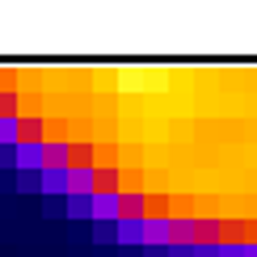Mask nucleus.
I'll return each mask as SVG.
<instances>
[{"label":"nucleus","instance_id":"nucleus-1","mask_svg":"<svg viewBox=\"0 0 257 257\" xmlns=\"http://www.w3.org/2000/svg\"><path fill=\"white\" fill-rule=\"evenodd\" d=\"M122 169L118 165H93L89 169V194H118Z\"/></svg>","mask_w":257,"mask_h":257},{"label":"nucleus","instance_id":"nucleus-2","mask_svg":"<svg viewBox=\"0 0 257 257\" xmlns=\"http://www.w3.org/2000/svg\"><path fill=\"white\" fill-rule=\"evenodd\" d=\"M160 219H173V194L148 190L144 194V223H160Z\"/></svg>","mask_w":257,"mask_h":257},{"label":"nucleus","instance_id":"nucleus-3","mask_svg":"<svg viewBox=\"0 0 257 257\" xmlns=\"http://www.w3.org/2000/svg\"><path fill=\"white\" fill-rule=\"evenodd\" d=\"M97 165V144L93 139H68V165H63V173L68 169H93Z\"/></svg>","mask_w":257,"mask_h":257},{"label":"nucleus","instance_id":"nucleus-4","mask_svg":"<svg viewBox=\"0 0 257 257\" xmlns=\"http://www.w3.org/2000/svg\"><path fill=\"white\" fill-rule=\"evenodd\" d=\"M42 144V114H17V148Z\"/></svg>","mask_w":257,"mask_h":257},{"label":"nucleus","instance_id":"nucleus-5","mask_svg":"<svg viewBox=\"0 0 257 257\" xmlns=\"http://www.w3.org/2000/svg\"><path fill=\"white\" fill-rule=\"evenodd\" d=\"M89 215H93V223H114L118 219V194H93Z\"/></svg>","mask_w":257,"mask_h":257},{"label":"nucleus","instance_id":"nucleus-6","mask_svg":"<svg viewBox=\"0 0 257 257\" xmlns=\"http://www.w3.org/2000/svg\"><path fill=\"white\" fill-rule=\"evenodd\" d=\"M144 194L148 190H118V219H144Z\"/></svg>","mask_w":257,"mask_h":257},{"label":"nucleus","instance_id":"nucleus-7","mask_svg":"<svg viewBox=\"0 0 257 257\" xmlns=\"http://www.w3.org/2000/svg\"><path fill=\"white\" fill-rule=\"evenodd\" d=\"M114 240L144 244V219H114Z\"/></svg>","mask_w":257,"mask_h":257},{"label":"nucleus","instance_id":"nucleus-8","mask_svg":"<svg viewBox=\"0 0 257 257\" xmlns=\"http://www.w3.org/2000/svg\"><path fill=\"white\" fill-rule=\"evenodd\" d=\"M0 93H21V68H0Z\"/></svg>","mask_w":257,"mask_h":257},{"label":"nucleus","instance_id":"nucleus-9","mask_svg":"<svg viewBox=\"0 0 257 257\" xmlns=\"http://www.w3.org/2000/svg\"><path fill=\"white\" fill-rule=\"evenodd\" d=\"M21 114V97L17 93H0V118H17Z\"/></svg>","mask_w":257,"mask_h":257},{"label":"nucleus","instance_id":"nucleus-10","mask_svg":"<svg viewBox=\"0 0 257 257\" xmlns=\"http://www.w3.org/2000/svg\"><path fill=\"white\" fill-rule=\"evenodd\" d=\"M63 198H68V211H72V215H89V198H93V194H63Z\"/></svg>","mask_w":257,"mask_h":257},{"label":"nucleus","instance_id":"nucleus-11","mask_svg":"<svg viewBox=\"0 0 257 257\" xmlns=\"http://www.w3.org/2000/svg\"><path fill=\"white\" fill-rule=\"evenodd\" d=\"M93 232H97V240H114V223H93Z\"/></svg>","mask_w":257,"mask_h":257},{"label":"nucleus","instance_id":"nucleus-12","mask_svg":"<svg viewBox=\"0 0 257 257\" xmlns=\"http://www.w3.org/2000/svg\"><path fill=\"white\" fill-rule=\"evenodd\" d=\"M0 165H13V148H0Z\"/></svg>","mask_w":257,"mask_h":257}]
</instances>
